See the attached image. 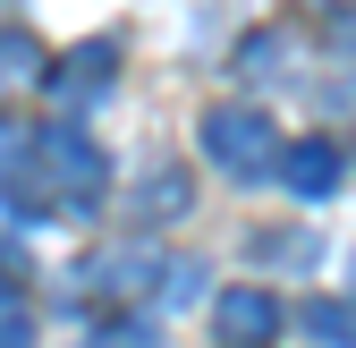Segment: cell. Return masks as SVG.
I'll list each match as a JSON object with an SVG mask.
<instances>
[{
    "instance_id": "1",
    "label": "cell",
    "mask_w": 356,
    "mask_h": 348,
    "mask_svg": "<svg viewBox=\"0 0 356 348\" xmlns=\"http://www.w3.org/2000/svg\"><path fill=\"white\" fill-rule=\"evenodd\" d=\"M102 187H111V161H102L94 136H76V127H42L34 153H26V170L9 179V196L26 212H42V204H94Z\"/></svg>"
},
{
    "instance_id": "2",
    "label": "cell",
    "mask_w": 356,
    "mask_h": 348,
    "mask_svg": "<svg viewBox=\"0 0 356 348\" xmlns=\"http://www.w3.org/2000/svg\"><path fill=\"white\" fill-rule=\"evenodd\" d=\"M204 153L229 170V179H263V170L280 161V127L254 102H220V111H204Z\"/></svg>"
},
{
    "instance_id": "3",
    "label": "cell",
    "mask_w": 356,
    "mask_h": 348,
    "mask_svg": "<svg viewBox=\"0 0 356 348\" xmlns=\"http://www.w3.org/2000/svg\"><path fill=\"white\" fill-rule=\"evenodd\" d=\"M212 323H220V340L229 348H272V331H280V297L272 289H220L212 297Z\"/></svg>"
},
{
    "instance_id": "4",
    "label": "cell",
    "mask_w": 356,
    "mask_h": 348,
    "mask_svg": "<svg viewBox=\"0 0 356 348\" xmlns=\"http://www.w3.org/2000/svg\"><path fill=\"white\" fill-rule=\"evenodd\" d=\"M161 264H170V255H161L153 238H119V246H102V255H94V280H102L111 297H153Z\"/></svg>"
},
{
    "instance_id": "5",
    "label": "cell",
    "mask_w": 356,
    "mask_h": 348,
    "mask_svg": "<svg viewBox=\"0 0 356 348\" xmlns=\"http://www.w3.org/2000/svg\"><path fill=\"white\" fill-rule=\"evenodd\" d=\"M280 179L297 187V196H339V179H348V161H339V145L331 136H297V145H280Z\"/></svg>"
},
{
    "instance_id": "6",
    "label": "cell",
    "mask_w": 356,
    "mask_h": 348,
    "mask_svg": "<svg viewBox=\"0 0 356 348\" xmlns=\"http://www.w3.org/2000/svg\"><path fill=\"white\" fill-rule=\"evenodd\" d=\"M42 68H51V60H42V42H34L26 26H0V94H26Z\"/></svg>"
},
{
    "instance_id": "7",
    "label": "cell",
    "mask_w": 356,
    "mask_h": 348,
    "mask_svg": "<svg viewBox=\"0 0 356 348\" xmlns=\"http://www.w3.org/2000/svg\"><path fill=\"white\" fill-rule=\"evenodd\" d=\"M111 77H119V52H111V42H85V52L60 60V94H102Z\"/></svg>"
},
{
    "instance_id": "8",
    "label": "cell",
    "mask_w": 356,
    "mask_h": 348,
    "mask_svg": "<svg viewBox=\"0 0 356 348\" xmlns=\"http://www.w3.org/2000/svg\"><path fill=\"white\" fill-rule=\"evenodd\" d=\"M187 196H195V187H187V170H153V179L127 196V204H136L145 221H170V212H187Z\"/></svg>"
},
{
    "instance_id": "9",
    "label": "cell",
    "mask_w": 356,
    "mask_h": 348,
    "mask_svg": "<svg viewBox=\"0 0 356 348\" xmlns=\"http://www.w3.org/2000/svg\"><path fill=\"white\" fill-rule=\"evenodd\" d=\"M305 331L323 348H356V306L348 297H314V306H305Z\"/></svg>"
},
{
    "instance_id": "10",
    "label": "cell",
    "mask_w": 356,
    "mask_h": 348,
    "mask_svg": "<svg viewBox=\"0 0 356 348\" xmlns=\"http://www.w3.org/2000/svg\"><path fill=\"white\" fill-rule=\"evenodd\" d=\"M153 297H161V306H195V297H212V272L204 264H161Z\"/></svg>"
},
{
    "instance_id": "11",
    "label": "cell",
    "mask_w": 356,
    "mask_h": 348,
    "mask_svg": "<svg viewBox=\"0 0 356 348\" xmlns=\"http://www.w3.org/2000/svg\"><path fill=\"white\" fill-rule=\"evenodd\" d=\"M0 348H34V306L0 280Z\"/></svg>"
},
{
    "instance_id": "12",
    "label": "cell",
    "mask_w": 356,
    "mask_h": 348,
    "mask_svg": "<svg viewBox=\"0 0 356 348\" xmlns=\"http://www.w3.org/2000/svg\"><path fill=\"white\" fill-rule=\"evenodd\" d=\"M102 348H153V323H111Z\"/></svg>"
},
{
    "instance_id": "13",
    "label": "cell",
    "mask_w": 356,
    "mask_h": 348,
    "mask_svg": "<svg viewBox=\"0 0 356 348\" xmlns=\"http://www.w3.org/2000/svg\"><path fill=\"white\" fill-rule=\"evenodd\" d=\"M314 102H323V111H356V85L339 77V85H323V94H314Z\"/></svg>"
},
{
    "instance_id": "14",
    "label": "cell",
    "mask_w": 356,
    "mask_h": 348,
    "mask_svg": "<svg viewBox=\"0 0 356 348\" xmlns=\"http://www.w3.org/2000/svg\"><path fill=\"white\" fill-rule=\"evenodd\" d=\"M339 42H348V52H356V9H348V26H339Z\"/></svg>"
},
{
    "instance_id": "15",
    "label": "cell",
    "mask_w": 356,
    "mask_h": 348,
    "mask_svg": "<svg viewBox=\"0 0 356 348\" xmlns=\"http://www.w3.org/2000/svg\"><path fill=\"white\" fill-rule=\"evenodd\" d=\"M305 9H323V0H305Z\"/></svg>"
}]
</instances>
